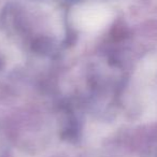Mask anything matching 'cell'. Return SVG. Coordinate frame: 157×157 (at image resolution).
<instances>
[{
    "instance_id": "cell-1",
    "label": "cell",
    "mask_w": 157,
    "mask_h": 157,
    "mask_svg": "<svg viewBox=\"0 0 157 157\" xmlns=\"http://www.w3.org/2000/svg\"><path fill=\"white\" fill-rule=\"evenodd\" d=\"M112 17L111 11L105 6L84 5L73 10L72 20L78 29L87 33H95L105 28Z\"/></svg>"
}]
</instances>
